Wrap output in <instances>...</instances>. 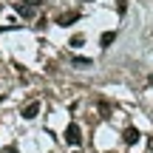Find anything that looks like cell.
I'll return each mask as SVG.
<instances>
[{"instance_id":"cell-8","label":"cell","mask_w":153,"mask_h":153,"mask_svg":"<svg viewBox=\"0 0 153 153\" xmlns=\"http://www.w3.org/2000/svg\"><path fill=\"white\" fill-rule=\"evenodd\" d=\"M82 43H85V37H82V34H76V37L71 40V45H74V48H76V45H82Z\"/></svg>"},{"instance_id":"cell-7","label":"cell","mask_w":153,"mask_h":153,"mask_svg":"<svg viewBox=\"0 0 153 153\" xmlns=\"http://www.w3.org/2000/svg\"><path fill=\"white\" fill-rule=\"evenodd\" d=\"M74 65H79V68H85V65H91V60H85V57H74Z\"/></svg>"},{"instance_id":"cell-12","label":"cell","mask_w":153,"mask_h":153,"mask_svg":"<svg viewBox=\"0 0 153 153\" xmlns=\"http://www.w3.org/2000/svg\"><path fill=\"white\" fill-rule=\"evenodd\" d=\"M148 85H150V88H153V74H150V76H148Z\"/></svg>"},{"instance_id":"cell-9","label":"cell","mask_w":153,"mask_h":153,"mask_svg":"<svg viewBox=\"0 0 153 153\" xmlns=\"http://www.w3.org/2000/svg\"><path fill=\"white\" fill-rule=\"evenodd\" d=\"M28 6H34V9H37V6H43V0H26Z\"/></svg>"},{"instance_id":"cell-10","label":"cell","mask_w":153,"mask_h":153,"mask_svg":"<svg viewBox=\"0 0 153 153\" xmlns=\"http://www.w3.org/2000/svg\"><path fill=\"white\" fill-rule=\"evenodd\" d=\"M3 153H17V148H14V145H9V148H6Z\"/></svg>"},{"instance_id":"cell-11","label":"cell","mask_w":153,"mask_h":153,"mask_svg":"<svg viewBox=\"0 0 153 153\" xmlns=\"http://www.w3.org/2000/svg\"><path fill=\"white\" fill-rule=\"evenodd\" d=\"M148 150H150V153H153V136H150V142H148Z\"/></svg>"},{"instance_id":"cell-5","label":"cell","mask_w":153,"mask_h":153,"mask_svg":"<svg viewBox=\"0 0 153 153\" xmlns=\"http://www.w3.org/2000/svg\"><path fill=\"white\" fill-rule=\"evenodd\" d=\"M14 9H17V11H20V14H23V17H34V6H28V3H26V0H20V3H17V6H14Z\"/></svg>"},{"instance_id":"cell-1","label":"cell","mask_w":153,"mask_h":153,"mask_svg":"<svg viewBox=\"0 0 153 153\" xmlns=\"http://www.w3.org/2000/svg\"><path fill=\"white\" fill-rule=\"evenodd\" d=\"M65 142H68V145H79V142H82V131H79V125H74V122H71V125L65 128Z\"/></svg>"},{"instance_id":"cell-4","label":"cell","mask_w":153,"mask_h":153,"mask_svg":"<svg viewBox=\"0 0 153 153\" xmlns=\"http://www.w3.org/2000/svg\"><path fill=\"white\" fill-rule=\"evenodd\" d=\"M37 114H40V102H28L26 108H23V119H34Z\"/></svg>"},{"instance_id":"cell-6","label":"cell","mask_w":153,"mask_h":153,"mask_svg":"<svg viewBox=\"0 0 153 153\" xmlns=\"http://www.w3.org/2000/svg\"><path fill=\"white\" fill-rule=\"evenodd\" d=\"M114 40H116V31H105L102 37H99V45H102V48H108V45L114 43Z\"/></svg>"},{"instance_id":"cell-2","label":"cell","mask_w":153,"mask_h":153,"mask_svg":"<svg viewBox=\"0 0 153 153\" xmlns=\"http://www.w3.org/2000/svg\"><path fill=\"white\" fill-rule=\"evenodd\" d=\"M76 20H79V11H65V14L57 17V23H60V26H71V23H76Z\"/></svg>"},{"instance_id":"cell-3","label":"cell","mask_w":153,"mask_h":153,"mask_svg":"<svg viewBox=\"0 0 153 153\" xmlns=\"http://www.w3.org/2000/svg\"><path fill=\"white\" fill-rule=\"evenodd\" d=\"M139 136H142V133H139L136 128H125V133H122L125 145H136V142H139Z\"/></svg>"}]
</instances>
